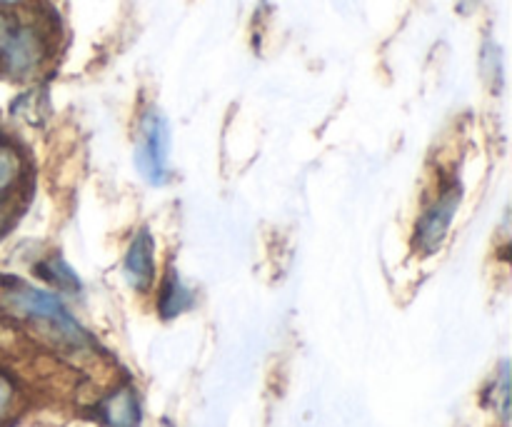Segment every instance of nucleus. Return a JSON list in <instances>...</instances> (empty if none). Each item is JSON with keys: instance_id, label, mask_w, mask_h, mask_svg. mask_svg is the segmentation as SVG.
Returning <instances> with one entry per match:
<instances>
[{"instance_id": "obj_1", "label": "nucleus", "mask_w": 512, "mask_h": 427, "mask_svg": "<svg viewBox=\"0 0 512 427\" xmlns=\"http://www.w3.org/2000/svg\"><path fill=\"white\" fill-rule=\"evenodd\" d=\"M3 308L13 318L40 325L45 333L68 348H85L90 343V335L85 333L83 325L70 315L63 300L48 290L33 288V285H10L3 293Z\"/></svg>"}, {"instance_id": "obj_2", "label": "nucleus", "mask_w": 512, "mask_h": 427, "mask_svg": "<svg viewBox=\"0 0 512 427\" xmlns=\"http://www.w3.org/2000/svg\"><path fill=\"white\" fill-rule=\"evenodd\" d=\"M53 58V35L48 25L18 20L0 48V73L10 80H33Z\"/></svg>"}, {"instance_id": "obj_3", "label": "nucleus", "mask_w": 512, "mask_h": 427, "mask_svg": "<svg viewBox=\"0 0 512 427\" xmlns=\"http://www.w3.org/2000/svg\"><path fill=\"white\" fill-rule=\"evenodd\" d=\"M135 163L150 185H165L170 178V125L158 108L140 115Z\"/></svg>"}, {"instance_id": "obj_4", "label": "nucleus", "mask_w": 512, "mask_h": 427, "mask_svg": "<svg viewBox=\"0 0 512 427\" xmlns=\"http://www.w3.org/2000/svg\"><path fill=\"white\" fill-rule=\"evenodd\" d=\"M460 200H463V188L450 180V183L443 185V188L438 190V195L425 205L418 223H415L413 233V245L420 253H435V250L443 245V240L448 238L450 233L455 213H458L460 208Z\"/></svg>"}, {"instance_id": "obj_5", "label": "nucleus", "mask_w": 512, "mask_h": 427, "mask_svg": "<svg viewBox=\"0 0 512 427\" xmlns=\"http://www.w3.org/2000/svg\"><path fill=\"white\" fill-rule=\"evenodd\" d=\"M123 273L130 288L138 293H148L155 283V238L148 228H140L130 238L125 250Z\"/></svg>"}, {"instance_id": "obj_6", "label": "nucleus", "mask_w": 512, "mask_h": 427, "mask_svg": "<svg viewBox=\"0 0 512 427\" xmlns=\"http://www.w3.org/2000/svg\"><path fill=\"white\" fill-rule=\"evenodd\" d=\"M95 418L105 427H140L143 410H140V400L133 385H118L115 390H110L95 405Z\"/></svg>"}, {"instance_id": "obj_7", "label": "nucleus", "mask_w": 512, "mask_h": 427, "mask_svg": "<svg viewBox=\"0 0 512 427\" xmlns=\"http://www.w3.org/2000/svg\"><path fill=\"white\" fill-rule=\"evenodd\" d=\"M195 305V295L188 285L180 280V275L173 268L165 270V278L158 290V313L163 320H173L178 315L188 313Z\"/></svg>"}, {"instance_id": "obj_8", "label": "nucleus", "mask_w": 512, "mask_h": 427, "mask_svg": "<svg viewBox=\"0 0 512 427\" xmlns=\"http://www.w3.org/2000/svg\"><path fill=\"white\" fill-rule=\"evenodd\" d=\"M35 273H38L40 280L53 285L55 290H63V293H80V288H83L78 275L73 273V268L60 255H50V258L40 260L35 265Z\"/></svg>"}, {"instance_id": "obj_9", "label": "nucleus", "mask_w": 512, "mask_h": 427, "mask_svg": "<svg viewBox=\"0 0 512 427\" xmlns=\"http://www.w3.org/2000/svg\"><path fill=\"white\" fill-rule=\"evenodd\" d=\"M480 70H483V78L488 83L490 90L500 93L505 83V68H503V50L495 43V38L483 40V50H480Z\"/></svg>"}, {"instance_id": "obj_10", "label": "nucleus", "mask_w": 512, "mask_h": 427, "mask_svg": "<svg viewBox=\"0 0 512 427\" xmlns=\"http://www.w3.org/2000/svg\"><path fill=\"white\" fill-rule=\"evenodd\" d=\"M23 178V158L13 145L0 143V198L8 195Z\"/></svg>"}, {"instance_id": "obj_11", "label": "nucleus", "mask_w": 512, "mask_h": 427, "mask_svg": "<svg viewBox=\"0 0 512 427\" xmlns=\"http://www.w3.org/2000/svg\"><path fill=\"white\" fill-rule=\"evenodd\" d=\"M15 408H18V388H15L13 378L0 370V423L13 418Z\"/></svg>"}, {"instance_id": "obj_12", "label": "nucleus", "mask_w": 512, "mask_h": 427, "mask_svg": "<svg viewBox=\"0 0 512 427\" xmlns=\"http://www.w3.org/2000/svg\"><path fill=\"white\" fill-rule=\"evenodd\" d=\"M28 3L30 0H0V10H18Z\"/></svg>"}, {"instance_id": "obj_13", "label": "nucleus", "mask_w": 512, "mask_h": 427, "mask_svg": "<svg viewBox=\"0 0 512 427\" xmlns=\"http://www.w3.org/2000/svg\"><path fill=\"white\" fill-rule=\"evenodd\" d=\"M475 5H478V0H460V10H463V13L473 10Z\"/></svg>"}]
</instances>
